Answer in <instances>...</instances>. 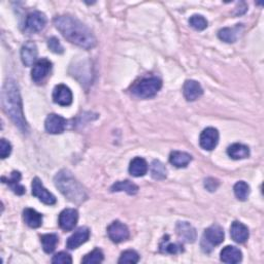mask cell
Returning <instances> with one entry per match:
<instances>
[{
  "instance_id": "cell-1",
  "label": "cell",
  "mask_w": 264,
  "mask_h": 264,
  "mask_svg": "<svg viewBox=\"0 0 264 264\" xmlns=\"http://www.w3.org/2000/svg\"><path fill=\"white\" fill-rule=\"evenodd\" d=\"M54 25L71 44L89 50L96 46L97 41L92 31L77 18L59 16L54 19Z\"/></svg>"
},
{
  "instance_id": "cell-2",
  "label": "cell",
  "mask_w": 264,
  "mask_h": 264,
  "mask_svg": "<svg viewBox=\"0 0 264 264\" xmlns=\"http://www.w3.org/2000/svg\"><path fill=\"white\" fill-rule=\"evenodd\" d=\"M2 103L6 114L12 122L20 129L23 134L28 132V125L23 115L22 100L18 85L12 79L6 81L2 92Z\"/></svg>"
},
{
  "instance_id": "cell-3",
  "label": "cell",
  "mask_w": 264,
  "mask_h": 264,
  "mask_svg": "<svg viewBox=\"0 0 264 264\" xmlns=\"http://www.w3.org/2000/svg\"><path fill=\"white\" fill-rule=\"evenodd\" d=\"M58 190L71 202L81 204L87 200L88 195L83 185L67 169H62L54 179Z\"/></svg>"
},
{
  "instance_id": "cell-4",
  "label": "cell",
  "mask_w": 264,
  "mask_h": 264,
  "mask_svg": "<svg viewBox=\"0 0 264 264\" xmlns=\"http://www.w3.org/2000/svg\"><path fill=\"white\" fill-rule=\"evenodd\" d=\"M162 87V82L156 77L145 78L137 83L131 89V92L139 98L148 99L154 97Z\"/></svg>"
},
{
  "instance_id": "cell-5",
  "label": "cell",
  "mask_w": 264,
  "mask_h": 264,
  "mask_svg": "<svg viewBox=\"0 0 264 264\" xmlns=\"http://www.w3.org/2000/svg\"><path fill=\"white\" fill-rule=\"evenodd\" d=\"M224 230L219 225H213L205 229L202 239L201 248L204 253H211L213 249L224 241Z\"/></svg>"
},
{
  "instance_id": "cell-6",
  "label": "cell",
  "mask_w": 264,
  "mask_h": 264,
  "mask_svg": "<svg viewBox=\"0 0 264 264\" xmlns=\"http://www.w3.org/2000/svg\"><path fill=\"white\" fill-rule=\"evenodd\" d=\"M107 234L111 241L120 243L126 241L130 236V231L127 226L120 221L112 222L107 228Z\"/></svg>"
},
{
  "instance_id": "cell-7",
  "label": "cell",
  "mask_w": 264,
  "mask_h": 264,
  "mask_svg": "<svg viewBox=\"0 0 264 264\" xmlns=\"http://www.w3.org/2000/svg\"><path fill=\"white\" fill-rule=\"evenodd\" d=\"M32 195L48 205H54L57 201L56 197L44 187L42 181L39 178H34L32 180Z\"/></svg>"
},
{
  "instance_id": "cell-8",
  "label": "cell",
  "mask_w": 264,
  "mask_h": 264,
  "mask_svg": "<svg viewBox=\"0 0 264 264\" xmlns=\"http://www.w3.org/2000/svg\"><path fill=\"white\" fill-rule=\"evenodd\" d=\"M47 24V17L44 13L35 11L30 13L26 18V29L30 32H40Z\"/></svg>"
},
{
  "instance_id": "cell-9",
  "label": "cell",
  "mask_w": 264,
  "mask_h": 264,
  "mask_svg": "<svg viewBox=\"0 0 264 264\" xmlns=\"http://www.w3.org/2000/svg\"><path fill=\"white\" fill-rule=\"evenodd\" d=\"M52 68V62L46 58L37 61L32 68L31 78L35 83H42L48 77Z\"/></svg>"
},
{
  "instance_id": "cell-10",
  "label": "cell",
  "mask_w": 264,
  "mask_h": 264,
  "mask_svg": "<svg viewBox=\"0 0 264 264\" xmlns=\"http://www.w3.org/2000/svg\"><path fill=\"white\" fill-rule=\"evenodd\" d=\"M79 220V213L74 209H66L61 212L59 216V225L64 231H71L77 226Z\"/></svg>"
},
{
  "instance_id": "cell-11",
  "label": "cell",
  "mask_w": 264,
  "mask_h": 264,
  "mask_svg": "<svg viewBox=\"0 0 264 264\" xmlns=\"http://www.w3.org/2000/svg\"><path fill=\"white\" fill-rule=\"evenodd\" d=\"M218 142H219V132L217 129L210 127V128L204 129L201 132L199 144L202 149L207 150V151H212L213 149L216 148V146L218 145Z\"/></svg>"
},
{
  "instance_id": "cell-12",
  "label": "cell",
  "mask_w": 264,
  "mask_h": 264,
  "mask_svg": "<svg viewBox=\"0 0 264 264\" xmlns=\"http://www.w3.org/2000/svg\"><path fill=\"white\" fill-rule=\"evenodd\" d=\"M67 121L58 115L51 114L47 117L45 122L46 130L51 135H58L62 134V132L66 129Z\"/></svg>"
},
{
  "instance_id": "cell-13",
  "label": "cell",
  "mask_w": 264,
  "mask_h": 264,
  "mask_svg": "<svg viewBox=\"0 0 264 264\" xmlns=\"http://www.w3.org/2000/svg\"><path fill=\"white\" fill-rule=\"evenodd\" d=\"M53 100L61 106H68L72 103V93L65 85L56 86L53 91Z\"/></svg>"
},
{
  "instance_id": "cell-14",
  "label": "cell",
  "mask_w": 264,
  "mask_h": 264,
  "mask_svg": "<svg viewBox=\"0 0 264 264\" xmlns=\"http://www.w3.org/2000/svg\"><path fill=\"white\" fill-rule=\"evenodd\" d=\"M177 234L179 238L188 243H192L196 239V230L193 226L187 222H179L177 224Z\"/></svg>"
},
{
  "instance_id": "cell-15",
  "label": "cell",
  "mask_w": 264,
  "mask_h": 264,
  "mask_svg": "<svg viewBox=\"0 0 264 264\" xmlns=\"http://www.w3.org/2000/svg\"><path fill=\"white\" fill-rule=\"evenodd\" d=\"M90 237V230L87 227H81L75 231L68 239L66 246L69 250H74L81 247Z\"/></svg>"
},
{
  "instance_id": "cell-16",
  "label": "cell",
  "mask_w": 264,
  "mask_h": 264,
  "mask_svg": "<svg viewBox=\"0 0 264 264\" xmlns=\"http://www.w3.org/2000/svg\"><path fill=\"white\" fill-rule=\"evenodd\" d=\"M183 92L187 101H195L203 94V90L200 84L193 80L186 81V83L184 84Z\"/></svg>"
},
{
  "instance_id": "cell-17",
  "label": "cell",
  "mask_w": 264,
  "mask_h": 264,
  "mask_svg": "<svg viewBox=\"0 0 264 264\" xmlns=\"http://www.w3.org/2000/svg\"><path fill=\"white\" fill-rule=\"evenodd\" d=\"M230 235L235 242L244 243L249 239L250 232L246 225L240 222H233L230 228Z\"/></svg>"
},
{
  "instance_id": "cell-18",
  "label": "cell",
  "mask_w": 264,
  "mask_h": 264,
  "mask_svg": "<svg viewBox=\"0 0 264 264\" xmlns=\"http://www.w3.org/2000/svg\"><path fill=\"white\" fill-rule=\"evenodd\" d=\"M37 58V47L33 42H27L21 49V59L25 66H31Z\"/></svg>"
},
{
  "instance_id": "cell-19",
  "label": "cell",
  "mask_w": 264,
  "mask_h": 264,
  "mask_svg": "<svg viewBox=\"0 0 264 264\" xmlns=\"http://www.w3.org/2000/svg\"><path fill=\"white\" fill-rule=\"evenodd\" d=\"M20 181H21V174L16 171H14L11 174V177L8 179L6 177H3V182L5 184H8L9 187L13 190V192L17 195H23L26 191L25 188L20 184Z\"/></svg>"
},
{
  "instance_id": "cell-20",
  "label": "cell",
  "mask_w": 264,
  "mask_h": 264,
  "mask_svg": "<svg viewBox=\"0 0 264 264\" xmlns=\"http://www.w3.org/2000/svg\"><path fill=\"white\" fill-rule=\"evenodd\" d=\"M241 259H242V254L240 250L235 247L228 246L224 248L221 252V261L225 263L235 264V263H239Z\"/></svg>"
},
{
  "instance_id": "cell-21",
  "label": "cell",
  "mask_w": 264,
  "mask_h": 264,
  "mask_svg": "<svg viewBox=\"0 0 264 264\" xmlns=\"http://www.w3.org/2000/svg\"><path fill=\"white\" fill-rule=\"evenodd\" d=\"M227 153L229 157H231L234 160H239V159H244L248 158L250 156V149L248 146L243 144H233L227 149Z\"/></svg>"
},
{
  "instance_id": "cell-22",
  "label": "cell",
  "mask_w": 264,
  "mask_h": 264,
  "mask_svg": "<svg viewBox=\"0 0 264 264\" xmlns=\"http://www.w3.org/2000/svg\"><path fill=\"white\" fill-rule=\"evenodd\" d=\"M23 219L27 226L30 228H39L43 224V216L42 214L37 213L32 209H25L23 212Z\"/></svg>"
},
{
  "instance_id": "cell-23",
  "label": "cell",
  "mask_w": 264,
  "mask_h": 264,
  "mask_svg": "<svg viewBox=\"0 0 264 264\" xmlns=\"http://www.w3.org/2000/svg\"><path fill=\"white\" fill-rule=\"evenodd\" d=\"M191 160L192 156L186 152H182V151H173L169 155V162L179 168L186 167Z\"/></svg>"
},
{
  "instance_id": "cell-24",
  "label": "cell",
  "mask_w": 264,
  "mask_h": 264,
  "mask_svg": "<svg viewBox=\"0 0 264 264\" xmlns=\"http://www.w3.org/2000/svg\"><path fill=\"white\" fill-rule=\"evenodd\" d=\"M148 172V164L144 158L136 157L134 160L131 161L129 166V173L131 176L134 177H143Z\"/></svg>"
},
{
  "instance_id": "cell-25",
  "label": "cell",
  "mask_w": 264,
  "mask_h": 264,
  "mask_svg": "<svg viewBox=\"0 0 264 264\" xmlns=\"http://www.w3.org/2000/svg\"><path fill=\"white\" fill-rule=\"evenodd\" d=\"M111 192H121L124 191L129 195H136L139 191V187L128 180L116 182L110 188Z\"/></svg>"
},
{
  "instance_id": "cell-26",
  "label": "cell",
  "mask_w": 264,
  "mask_h": 264,
  "mask_svg": "<svg viewBox=\"0 0 264 264\" xmlns=\"http://www.w3.org/2000/svg\"><path fill=\"white\" fill-rule=\"evenodd\" d=\"M238 35H239V25L233 28H223L218 33V36L221 41L229 44L235 43Z\"/></svg>"
},
{
  "instance_id": "cell-27",
  "label": "cell",
  "mask_w": 264,
  "mask_h": 264,
  "mask_svg": "<svg viewBox=\"0 0 264 264\" xmlns=\"http://www.w3.org/2000/svg\"><path fill=\"white\" fill-rule=\"evenodd\" d=\"M160 252L165 253V254L176 255V254L184 252V249H183V246L181 243L169 242L168 236H166V237H164V239L160 243Z\"/></svg>"
},
{
  "instance_id": "cell-28",
  "label": "cell",
  "mask_w": 264,
  "mask_h": 264,
  "mask_svg": "<svg viewBox=\"0 0 264 264\" xmlns=\"http://www.w3.org/2000/svg\"><path fill=\"white\" fill-rule=\"evenodd\" d=\"M41 241L43 244V249L47 254H51L55 251L56 246L58 243V236L56 234L50 233V234H45L41 236Z\"/></svg>"
},
{
  "instance_id": "cell-29",
  "label": "cell",
  "mask_w": 264,
  "mask_h": 264,
  "mask_svg": "<svg viewBox=\"0 0 264 264\" xmlns=\"http://www.w3.org/2000/svg\"><path fill=\"white\" fill-rule=\"evenodd\" d=\"M166 167L159 160H154L151 164V176L154 180H164L166 178Z\"/></svg>"
},
{
  "instance_id": "cell-30",
  "label": "cell",
  "mask_w": 264,
  "mask_h": 264,
  "mask_svg": "<svg viewBox=\"0 0 264 264\" xmlns=\"http://www.w3.org/2000/svg\"><path fill=\"white\" fill-rule=\"evenodd\" d=\"M234 194L236 198L241 201L247 200L250 195V186L243 181L237 182L234 185Z\"/></svg>"
},
{
  "instance_id": "cell-31",
  "label": "cell",
  "mask_w": 264,
  "mask_h": 264,
  "mask_svg": "<svg viewBox=\"0 0 264 264\" xmlns=\"http://www.w3.org/2000/svg\"><path fill=\"white\" fill-rule=\"evenodd\" d=\"M104 259V255L102 253L101 250L99 249H95L94 251H92L90 254L86 255L83 260L82 263L84 264H96V263H101Z\"/></svg>"
},
{
  "instance_id": "cell-32",
  "label": "cell",
  "mask_w": 264,
  "mask_h": 264,
  "mask_svg": "<svg viewBox=\"0 0 264 264\" xmlns=\"http://www.w3.org/2000/svg\"><path fill=\"white\" fill-rule=\"evenodd\" d=\"M189 24L196 30H204L207 27L206 19L201 15H193L190 17Z\"/></svg>"
},
{
  "instance_id": "cell-33",
  "label": "cell",
  "mask_w": 264,
  "mask_h": 264,
  "mask_svg": "<svg viewBox=\"0 0 264 264\" xmlns=\"http://www.w3.org/2000/svg\"><path fill=\"white\" fill-rule=\"evenodd\" d=\"M140 260V256L136 251H132V250H128L125 251L121 258L119 259V263H138Z\"/></svg>"
},
{
  "instance_id": "cell-34",
  "label": "cell",
  "mask_w": 264,
  "mask_h": 264,
  "mask_svg": "<svg viewBox=\"0 0 264 264\" xmlns=\"http://www.w3.org/2000/svg\"><path fill=\"white\" fill-rule=\"evenodd\" d=\"M48 47L55 54H62L64 52V49L57 37H54V36L51 37V39L48 41Z\"/></svg>"
},
{
  "instance_id": "cell-35",
  "label": "cell",
  "mask_w": 264,
  "mask_h": 264,
  "mask_svg": "<svg viewBox=\"0 0 264 264\" xmlns=\"http://www.w3.org/2000/svg\"><path fill=\"white\" fill-rule=\"evenodd\" d=\"M52 263H54V264H71L72 259L70 257V255H68L67 253L60 252L53 257Z\"/></svg>"
},
{
  "instance_id": "cell-36",
  "label": "cell",
  "mask_w": 264,
  "mask_h": 264,
  "mask_svg": "<svg viewBox=\"0 0 264 264\" xmlns=\"http://www.w3.org/2000/svg\"><path fill=\"white\" fill-rule=\"evenodd\" d=\"M12 152V145L5 139L0 141V156L3 159L7 158L10 156Z\"/></svg>"
},
{
  "instance_id": "cell-37",
  "label": "cell",
  "mask_w": 264,
  "mask_h": 264,
  "mask_svg": "<svg viewBox=\"0 0 264 264\" xmlns=\"http://www.w3.org/2000/svg\"><path fill=\"white\" fill-rule=\"evenodd\" d=\"M220 183L217 179L215 178H207L204 181V187L206 188V190H209L210 192H214L218 189Z\"/></svg>"
}]
</instances>
